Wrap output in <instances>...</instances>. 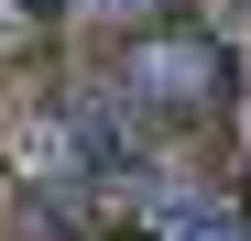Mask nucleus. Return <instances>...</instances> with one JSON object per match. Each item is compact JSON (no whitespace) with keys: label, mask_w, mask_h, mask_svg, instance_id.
Here are the masks:
<instances>
[{"label":"nucleus","mask_w":251,"mask_h":241,"mask_svg":"<svg viewBox=\"0 0 251 241\" xmlns=\"http://www.w3.org/2000/svg\"><path fill=\"white\" fill-rule=\"evenodd\" d=\"M109 88L131 99L142 120H219L229 110V55L207 44L197 22H153L109 55Z\"/></svg>","instance_id":"f257e3e1"},{"label":"nucleus","mask_w":251,"mask_h":241,"mask_svg":"<svg viewBox=\"0 0 251 241\" xmlns=\"http://www.w3.org/2000/svg\"><path fill=\"white\" fill-rule=\"evenodd\" d=\"M131 241H251V209L219 186H164V197H142Z\"/></svg>","instance_id":"f03ea898"},{"label":"nucleus","mask_w":251,"mask_h":241,"mask_svg":"<svg viewBox=\"0 0 251 241\" xmlns=\"http://www.w3.org/2000/svg\"><path fill=\"white\" fill-rule=\"evenodd\" d=\"M44 0H0V66H33V55H44Z\"/></svg>","instance_id":"7ed1b4c3"},{"label":"nucleus","mask_w":251,"mask_h":241,"mask_svg":"<svg viewBox=\"0 0 251 241\" xmlns=\"http://www.w3.org/2000/svg\"><path fill=\"white\" fill-rule=\"evenodd\" d=\"M44 11H88V22H142L153 0H44Z\"/></svg>","instance_id":"20e7f679"}]
</instances>
